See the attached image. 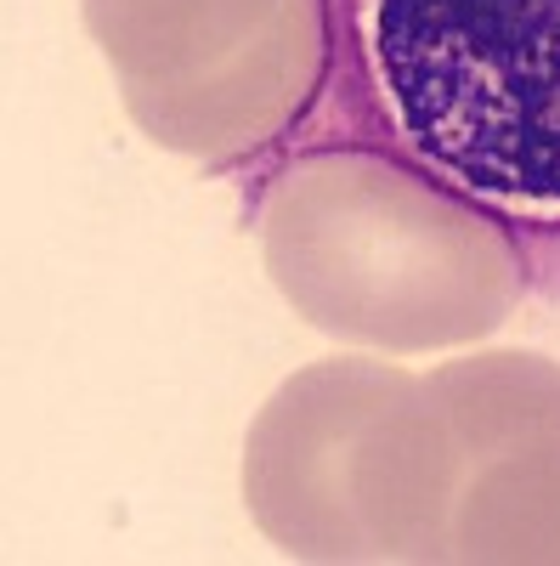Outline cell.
I'll return each mask as SVG.
<instances>
[{"mask_svg": "<svg viewBox=\"0 0 560 566\" xmlns=\"http://www.w3.org/2000/svg\"><path fill=\"white\" fill-rule=\"evenodd\" d=\"M266 266L317 328L391 352L471 340L521 266L493 221L385 159H306L266 199Z\"/></svg>", "mask_w": 560, "mask_h": 566, "instance_id": "6da1fadb", "label": "cell"}, {"mask_svg": "<svg viewBox=\"0 0 560 566\" xmlns=\"http://www.w3.org/2000/svg\"><path fill=\"white\" fill-rule=\"evenodd\" d=\"M402 148L516 216L560 221V0H362Z\"/></svg>", "mask_w": 560, "mask_h": 566, "instance_id": "7a4b0ae2", "label": "cell"}, {"mask_svg": "<svg viewBox=\"0 0 560 566\" xmlns=\"http://www.w3.org/2000/svg\"><path fill=\"white\" fill-rule=\"evenodd\" d=\"M125 103L181 154H244L317 69V0H85Z\"/></svg>", "mask_w": 560, "mask_h": 566, "instance_id": "3957f363", "label": "cell"}]
</instances>
